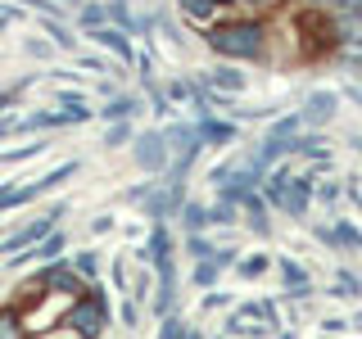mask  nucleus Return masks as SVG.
I'll return each instance as SVG.
<instances>
[{
  "instance_id": "obj_1",
  "label": "nucleus",
  "mask_w": 362,
  "mask_h": 339,
  "mask_svg": "<svg viewBox=\"0 0 362 339\" xmlns=\"http://www.w3.org/2000/svg\"><path fill=\"white\" fill-rule=\"evenodd\" d=\"M204 45L226 64H258L267 59V23L263 18H226L204 28Z\"/></svg>"
},
{
  "instance_id": "obj_2",
  "label": "nucleus",
  "mask_w": 362,
  "mask_h": 339,
  "mask_svg": "<svg viewBox=\"0 0 362 339\" xmlns=\"http://www.w3.org/2000/svg\"><path fill=\"white\" fill-rule=\"evenodd\" d=\"M113 321V303H109V290L100 285H86V294H77V299L64 303V326L68 331H77L82 339H105Z\"/></svg>"
},
{
  "instance_id": "obj_3",
  "label": "nucleus",
  "mask_w": 362,
  "mask_h": 339,
  "mask_svg": "<svg viewBox=\"0 0 362 339\" xmlns=\"http://www.w3.org/2000/svg\"><path fill=\"white\" fill-rule=\"evenodd\" d=\"M158 131H163V145H168V181H186L199 150H204L199 136H195V122H168Z\"/></svg>"
},
{
  "instance_id": "obj_4",
  "label": "nucleus",
  "mask_w": 362,
  "mask_h": 339,
  "mask_svg": "<svg viewBox=\"0 0 362 339\" xmlns=\"http://www.w3.org/2000/svg\"><path fill=\"white\" fill-rule=\"evenodd\" d=\"M132 163L141 167L145 177H163L168 172V145L158 127H141L132 136Z\"/></svg>"
},
{
  "instance_id": "obj_5",
  "label": "nucleus",
  "mask_w": 362,
  "mask_h": 339,
  "mask_svg": "<svg viewBox=\"0 0 362 339\" xmlns=\"http://www.w3.org/2000/svg\"><path fill=\"white\" fill-rule=\"evenodd\" d=\"M181 203H186V181H154V190L141 199V208L154 226V222H173L181 213Z\"/></svg>"
},
{
  "instance_id": "obj_6",
  "label": "nucleus",
  "mask_w": 362,
  "mask_h": 339,
  "mask_svg": "<svg viewBox=\"0 0 362 339\" xmlns=\"http://www.w3.org/2000/svg\"><path fill=\"white\" fill-rule=\"evenodd\" d=\"M335 113H339V90L331 86H317L308 100H303V109H299V118H303V127H313V131H322L326 122H335Z\"/></svg>"
},
{
  "instance_id": "obj_7",
  "label": "nucleus",
  "mask_w": 362,
  "mask_h": 339,
  "mask_svg": "<svg viewBox=\"0 0 362 339\" xmlns=\"http://www.w3.org/2000/svg\"><path fill=\"white\" fill-rule=\"evenodd\" d=\"M59 258H68V235H64V226H59V231H50L45 240L28 244L18 258H9V267H14V271H23L28 263H59Z\"/></svg>"
},
{
  "instance_id": "obj_8",
  "label": "nucleus",
  "mask_w": 362,
  "mask_h": 339,
  "mask_svg": "<svg viewBox=\"0 0 362 339\" xmlns=\"http://www.w3.org/2000/svg\"><path fill=\"white\" fill-rule=\"evenodd\" d=\"M249 86V77L240 73V64H218L209 73H199V90L204 95H240Z\"/></svg>"
},
{
  "instance_id": "obj_9",
  "label": "nucleus",
  "mask_w": 362,
  "mask_h": 339,
  "mask_svg": "<svg viewBox=\"0 0 362 339\" xmlns=\"http://www.w3.org/2000/svg\"><path fill=\"white\" fill-rule=\"evenodd\" d=\"M86 37L95 41V45H105L113 59H118V64H127V68L136 64V54H141V50H136V41H132V32L113 28V23H105V28H95V32H86Z\"/></svg>"
},
{
  "instance_id": "obj_10",
  "label": "nucleus",
  "mask_w": 362,
  "mask_h": 339,
  "mask_svg": "<svg viewBox=\"0 0 362 339\" xmlns=\"http://www.w3.org/2000/svg\"><path fill=\"white\" fill-rule=\"evenodd\" d=\"M141 109H145V95H136V90H118V95H109L105 105L95 109V118L100 122H132Z\"/></svg>"
},
{
  "instance_id": "obj_11",
  "label": "nucleus",
  "mask_w": 362,
  "mask_h": 339,
  "mask_svg": "<svg viewBox=\"0 0 362 339\" xmlns=\"http://www.w3.org/2000/svg\"><path fill=\"white\" fill-rule=\"evenodd\" d=\"M276 271H281V285L290 290V299H308V294H313V276L294 263L290 254H276Z\"/></svg>"
},
{
  "instance_id": "obj_12",
  "label": "nucleus",
  "mask_w": 362,
  "mask_h": 339,
  "mask_svg": "<svg viewBox=\"0 0 362 339\" xmlns=\"http://www.w3.org/2000/svg\"><path fill=\"white\" fill-rule=\"evenodd\" d=\"M195 136H199V145L204 150H218V145H231L235 141V122H222V118H213V113H204V118H195Z\"/></svg>"
},
{
  "instance_id": "obj_13",
  "label": "nucleus",
  "mask_w": 362,
  "mask_h": 339,
  "mask_svg": "<svg viewBox=\"0 0 362 339\" xmlns=\"http://www.w3.org/2000/svg\"><path fill=\"white\" fill-rule=\"evenodd\" d=\"M240 208H245V226L258 235V240H267V235H272V222H267V199L258 195V190H249V195L240 199Z\"/></svg>"
},
{
  "instance_id": "obj_14",
  "label": "nucleus",
  "mask_w": 362,
  "mask_h": 339,
  "mask_svg": "<svg viewBox=\"0 0 362 339\" xmlns=\"http://www.w3.org/2000/svg\"><path fill=\"white\" fill-rule=\"evenodd\" d=\"M68 267H73L86 285H95V280L105 276V258H100V249H73V254H68Z\"/></svg>"
},
{
  "instance_id": "obj_15",
  "label": "nucleus",
  "mask_w": 362,
  "mask_h": 339,
  "mask_svg": "<svg viewBox=\"0 0 362 339\" xmlns=\"http://www.w3.org/2000/svg\"><path fill=\"white\" fill-rule=\"evenodd\" d=\"M41 32L54 41V50H64V54H77V28L68 18H41Z\"/></svg>"
},
{
  "instance_id": "obj_16",
  "label": "nucleus",
  "mask_w": 362,
  "mask_h": 339,
  "mask_svg": "<svg viewBox=\"0 0 362 339\" xmlns=\"http://www.w3.org/2000/svg\"><path fill=\"white\" fill-rule=\"evenodd\" d=\"M177 218H181V226H186V235H209V226H213L209 222V203L204 199H186Z\"/></svg>"
},
{
  "instance_id": "obj_17",
  "label": "nucleus",
  "mask_w": 362,
  "mask_h": 339,
  "mask_svg": "<svg viewBox=\"0 0 362 339\" xmlns=\"http://www.w3.org/2000/svg\"><path fill=\"white\" fill-rule=\"evenodd\" d=\"M177 9H181V18L195 23V28H209V23H218V5H213V0H177Z\"/></svg>"
},
{
  "instance_id": "obj_18",
  "label": "nucleus",
  "mask_w": 362,
  "mask_h": 339,
  "mask_svg": "<svg viewBox=\"0 0 362 339\" xmlns=\"http://www.w3.org/2000/svg\"><path fill=\"white\" fill-rule=\"evenodd\" d=\"M73 14H77L73 23H77L82 32H95V28H105V23H109V9H105V0H82V5H77Z\"/></svg>"
},
{
  "instance_id": "obj_19",
  "label": "nucleus",
  "mask_w": 362,
  "mask_h": 339,
  "mask_svg": "<svg viewBox=\"0 0 362 339\" xmlns=\"http://www.w3.org/2000/svg\"><path fill=\"white\" fill-rule=\"evenodd\" d=\"M331 235H335V244H339V249H349V254H362V226H358V222H349V218H335Z\"/></svg>"
},
{
  "instance_id": "obj_20",
  "label": "nucleus",
  "mask_w": 362,
  "mask_h": 339,
  "mask_svg": "<svg viewBox=\"0 0 362 339\" xmlns=\"http://www.w3.org/2000/svg\"><path fill=\"white\" fill-rule=\"evenodd\" d=\"M0 339H28V321L14 303H0Z\"/></svg>"
},
{
  "instance_id": "obj_21",
  "label": "nucleus",
  "mask_w": 362,
  "mask_h": 339,
  "mask_svg": "<svg viewBox=\"0 0 362 339\" xmlns=\"http://www.w3.org/2000/svg\"><path fill=\"white\" fill-rule=\"evenodd\" d=\"M222 263H218V258H204V263H195V271H190V285H195V290H213V285H218V280H222Z\"/></svg>"
},
{
  "instance_id": "obj_22",
  "label": "nucleus",
  "mask_w": 362,
  "mask_h": 339,
  "mask_svg": "<svg viewBox=\"0 0 362 339\" xmlns=\"http://www.w3.org/2000/svg\"><path fill=\"white\" fill-rule=\"evenodd\" d=\"M299 131H303V118H299V113H281V118L267 127V136H263V141H294Z\"/></svg>"
},
{
  "instance_id": "obj_23",
  "label": "nucleus",
  "mask_w": 362,
  "mask_h": 339,
  "mask_svg": "<svg viewBox=\"0 0 362 339\" xmlns=\"http://www.w3.org/2000/svg\"><path fill=\"white\" fill-rule=\"evenodd\" d=\"M50 150V141H32V145H18V150H5L0 154V167H14V163H28V158H37Z\"/></svg>"
},
{
  "instance_id": "obj_24",
  "label": "nucleus",
  "mask_w": 362,
  "mask_h": 339,
  "mask_svg": "<svg viewBox=\"0 0 362 339\" xmlns=\"http://www.w3.org/2000/svg\"><path fill=\"white\" fill-rule=\"evenodd\" d=\"M105 9H109V23H113V28L136 32V9L127 5V0H105Z\"/></svg>"
},
{
  "instance_id": "obj_25",
  "label": "nucleus",
  "mask_w": 362,
  "mask_h": 339,
  "mask_svg": "<svg viewBox=\"0 0 362 339\" xmlns=\"http://www.w3.org/2000/svg\"><path fill=\"white\" fill-rule=\"evenodd\" d=\"M132 136H136V127L132 122H105V150H122V145H132Z\"/></svg>"
},
{
  "instance_id": "obj_26",
  "label": "nucleus",
  "mask_w": 362,
  "mask_h": 339,
  "mask_svg": "<svg viewBox=\"0 0 362 339\" xmlns=\"http://www.w3.org/2000/svg\"><path fill=\"white\" fill-rule=\"evenodd\" d=\"M163 95H168V105H186V100H195V95H199V82H186V77H173V82L163 86Z\"/></svg>"
},
{
  "instance_id": "obj_27",
  "label": "nucleus",
  "mask_w": 362,
  "mask_h": 339,
  "mask_svg": "<svg viewBox=\"0 0 362 339\" xmlns=\"http://www.w3.org/2000/svg\"><path fill=\"white\" fill-rule=\"evenodd\" d=\"M335 299H358V294H362V276H354V271H349V267H339L335 271Z\"/></svg>"
},
{
  "instance_id": "obj_28",
  "label": "nucleus",
  "mask_w": 362,
  "mask_h": 339,
  "mask_svg": "<svg viewBox=\"0 0 362 339\" xmlns=\"http://www.w3.org/2000/svg\"><path fill=\"white\" fill-rule=\"evenodd\" d=\"M209 222L213 226H235V222H240V203H226V199L209 203Z\"/></svg>"
},
{
  "instance_id": "obj_29",
  "label": "nucleus",
  "mask_w": 362,
  "mask_h": 339,
  "mask_svg": "<svg viewBox=\"0 0 362 339\" xmlns=\"http://www.w3.org/2000/svg\"><path fill=\"white\" fill-rule=\"evenodd\" d=\"M23 54H28V59H54V41L50 37H23Z\"/></svg>"
},
{
  "instance_id": "obj_30",
  "label": "nucleus",
  "mask_w": 362,
  "mask_h": 339,
  "mask_svg": "<svg viewBox=\"0 0 362 339\" xmlns=\"http://www.w3.org/2000/svg\"><path fill=\"white\" fill-rule=\"evenodd\" d=\"M335 23H339V45L362 50V18H335Z\"/></svg>"
},
{
  "instance_id": "obj_31",
  "label": "nucleus",
  "mask_w": 362,
  "mask_h": 339,
  "mask_svg": "<svg viewBox=\"0 0 362 339\" xmlns=\"http://www.w3.org/2000/svg\"><path fill=\"white\" fill-rule=\"evenodd\" d=\"M23 9H32L37 18H68V5L59 0H23Z\"/></svg>"
},
{
  "instance_id": "obj_32",
  "label": "nucleus",
  "mask_w": 362,
  "mask_h": 339,
  "mask_svg": "<svg viewBox=\"0 0 362 339\" xmlns=\"http://www.w3.org/2000/svg\"><path fill=\"white\" fill-rule=\"evenodd\" d=\"M267 267H272V258H267V254H254V258H240V263H235V271H240L245 280H258Z\"/></svg>"
},
{
  "instance_id": "obj_33",
  "label": "nucleus",
  "mask_w": 362,
  "mask_h": 339,
  "mask_svg": "<svg viewBox=\"0 0 362 339\" xmlns=\"http://www.w3.org/2000/svg\"><path fill=\"white\" fill-rule=\"evenodd\" d=\"M245 163V158L240 154H231V158H222V163L218 167H209V181H213V186H226V181H231L235 177V167H240Z\"/></svg>"
},
{
  "instance_id": "obj_34",
  "label": "nucleus",
  "mask_w": 362,
  "mask_h": 339,
  "mask_svg": "<svg viewBox=\"0 0 362 339\" xmlns=\"http://www.w3.org/2000/svg\"><path fill=\"white\" fill-rule=\"evenodd\" d=\"M213 249H218V244H213L209 235H186V254L195 258V263H204V258H213Z\"/></svg>"
},
{
  "instance_id": "obj_35",
  "label": "nucleus",
  "mask_w": 362,
  "mask_h": 339,
  "mask_svg": "<svg viewBox=\"0 0 362 339\" xmlns=\"http://www.w3.org/2000/svg\"><path fill=\"white\" fill-rule=\"evenodd\" d=\"M118 321H122V331L136 335V326H141V308H136V299H122L118 303Z\"/></svg>"
},
{
  "instance_id": "obj_36",
  "label": "nucleus",
  "mask_w": 362,
  "mask_h": 339,
  "mask_svg": "<svg viewBox=\"0 0 362 339\" xmlns=\"http://www.w3.org/2000/svg\"><path fill=\"white\" fill-rule=\"evenodd\" d=\"M186 335V321L173 312V316H158V339H181Z\"/></svg>"
},
{
  "instance_id": "obj_37",
  "label": "nucleus",
  "mask_w": 362,
  "mask_h": 339,
  "mask_svg": "<svg viewBox=\"0 0 362 339\" xmlns=\"http://www.w3.org/2000/svg\"><path fill=\"white\" fill-rule=\"evenodd\" d=\"M23 18H28V9H23V5H5V0H0V32H9Z\"/></svg>"
},
{
  "instance_id": "obj_38",
  "label": "nucleus",
  "mask_w": 362,
  "mask_h": 339,
  "mask_svg": "<svg viewBox=\"0 0 362 339\" xmlns=\"http://www.w3.org/2000/svg\"><path fill=\"white\" fill-rule=\"evenodd\" d=\"M77 105H86V95H82V90H73V86L54 90V109H77Z\"/></svg>"
},
{
  "instance_id": "obj_39",
  "label": "nucleus",
  "mask_w": 362,
  "mask_h": 339,
  "mask_svg": "<svg viewBox=\"0 0 362 339\" xmlns=\"http://www.w3.org/2000/svg\"><path fill=\"white\" fill-rule=\"evenodd\" d=\"M77 68H82V73H113V68L105 64V59H100V54H82V50H77Z\"/></svg>"
},
{
  "instance_id": "obj_40",
  "label": "nucleus",
  "mask_w": 362,
  "mask_h": 339,
  "mask_svg": "<svg viewBox=\"0 0 362 339\" xmlns=\"http://www.w3.org/2000/svg\"><path fill=\"white\" fill-rule=\"evenodd\" d=\"M339 195H344V186H335V181H317V190H313V199H322V203H335Z\"/></svg>"
},
{
  "instance_id": "obj_41",
  "label": "nucleus",
  "mask_w": 362,
  "mask_h": 339,
  "mask_svg": "<svg viewBox=\"0 0 362 339\" xmlns=\"http://www.w3.org/2000/svg\"><path fill=\"white\" fill-rule=\"evenodd\" d=\"M28 339H82V335L68 331V326L59 321V331H28Z\"/></svg>"
},
{
  "instance_id": "obj_42",
  "label": "nucleus",
  "mask_w": 362,
  "mask_h": 339,
  "mask_svg": "<svg viewBox=\"0 0 362 339\" xmlns=\"http://www.w3.org/2000/svg\"><path fill=\"white\" fill-rule=\"evenodd\" d=\"M154 190V181H141V186H132V190H122V203H141L145 195Z\"/></svg>"
},
{
  "instance_id": "obj_43",
  "label": "nucleus",
  "mask_w": 362,
  "mask_h": 339,
  "mask_svg": "<svg viewBox=\"0 0 362 339\" xmlns=\"http://www.w3.org/2000/svg\"><path fill=\"white\" fill-rule=\"evenodd\" d=\"M113 226H118V222H113V213H100V218L90 222V235H109Z\"/></svg>"
},
{
  "instance_id": "obj_44",
  "label": "nucleus",
  "mask_w": 362,
  "mask_h": 339,
  "mask_svg": "<svg viewBox=\"0 0 362 339\" xmlns=\"http://www.w3.org/2000/svg\"><path fill=\"white\" fill-rule=\"evenodd\" d=\"M226 303H231V294H204V312H218Z\"/></svg>"
},
{
  "instance_id": "obj_45",
  "label": "nucleus",
  "mask_w": 362,
  "mask_h": 339,
  "mask_svg": "<svg viewBox=\"0 0 362 339\" xmlns=\"http://www.w3.org/2000/svg\"><path fill=\"white\" fill-rule=\"evenodd\" d=\"M113 285L127 290V263H122V258H113Z\"/></svg>"
},
{
  "instance_id": "obj_46",
  "label": "nucleus",
  "mask_w": 362,
  "mask_h": 339,
  "mask_svg": "<svg viewBox=\"0 0 362 339\" xmlns=\"http://www.w3.org/2000/svg\"><path fill=\"white\" fill-rule=\"evenodd\" d=\"M322 331H326V335H339V331H349V321H339V316H326Z\"/></svg>"
},
{
  "instance_id": "obj_47",
  "label": "nucleus",
  "mask_w": 362,
  "mask_h": 339,
  "mask_svg": "<svg viewBox=\"0 0 362 339\" xmlns=\"http://www.w3.org/2000/svg\"><path fill=\"white\" fill-rule=\"evenodd\" d=\"M240 5H249V9H272V5H281V0H240Z\"/></svg>"
},
{
  "instance_id": "obj_48",
  "label": "nucleus",
  "mask_w": 362,
  "mask_h": 339,
  "mask_svg": "<svg viewBox=\"0 0 362 339\" xmlns=\"http://www.w3.org/2000/svg\"><path fill=\"white\" fill-rule=\"evenodd\" d=\"M181 339H204V331H199V326H186V335H181Z\"/></svg>"
},
{
  "instance_id": "obj_49",
  "label": "nucleus",
  "mask_w": 362,
  "mask_h": 339,
  "mask_svg": "<svg viewBox=\"0 0 362 339\" xmlns=\"http://www.w3.org/2000/svg\"><path fill=\"white\" fill-rule=\"evenodd\" d=\"M213 5H218V9H235V5H240V0H213Z\"/></svg>"
},
{
  "instance_id": "obj_50",
  "label": "nucleus",
  "mask_w": 362,
  "mask_h": 339,
  "mask_svg": "<svg viewBox=\"0 0 362 339\" xmlns=\"http://www.w3.org/2000/svg\"><path fill=\"white\" fill-rule=\"evenodd\" d=\"M349 100H358V105H362V86H349Z\"/></svg>"
},
{
  "instance_id": "obj_51",
  "label": "nucleus",
  "mask_w": 362,
  "mask_h": 339,
  "mask_svg": "<svg viewBox=\"0 0 362 339\" xmlns=\"http://www.w3.org/2000/svg\"><path fill=\"white\" fill-rule=\"evenodd\" d=\"M59 5H68V9H77V5H82V0H59Z\"/></svg>"
},
{
  "instance_id": "obj_52",
  "label": "nucleus",
  "mask_w": 362,
  "mask_h": 339,
  "mask_svg": "<svg viewBox=\"0 0 362 339\" xmlns=\"http://www.w3.org/2000/svg\"><path fill=\"white\" fill-rule=\"evenodd\" d=\"M354 326H358V331H362V312H358V316H354Z\"/></svg>"
},
{
  "instance_id": "obj_53",
  "label": "nucleus",
  "mask_w": 362,
  "mask_h": 339,
  "mask_svg": "<svg viewBox=\"0 0 362 339\" xmlns=\"http://www.w3.org/2000/svg\"><path fill=\"white\" fill-rule=\"evenodd\" d=\"M308 5H326V0H308Z\"/></svg>"
},
{
  "instance_id": "obj_54",
  "label": "nucleus",
  "mask_w": 362,
  "mask_h": 339,
  "mask_svg": "<svg viewBox=\"0 0 362 339\" xmlns=\"http://www.w3.org/2000/svg\"><path fill=\"white\" fill-rule=\"evenodd\" d=\"M218 339H226V335H218Z\"/></svg>"
}]
</instances>
